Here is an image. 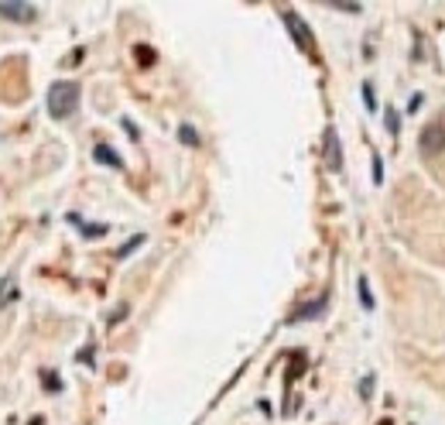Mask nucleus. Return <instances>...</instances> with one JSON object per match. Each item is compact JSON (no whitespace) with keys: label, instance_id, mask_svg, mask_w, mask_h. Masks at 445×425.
Segmentation results:
<instances>
[{"label":"nucleus","instance_id":"nucleus-2","mask_svg":"<svg viewBox=\"0 0 445 425\" xmlns=\"http://www.w3.org/2000/svg\"><path fill=\"white\" fill-rule=\"evenodd\" d=\"M284 28L291 31V38H295V45L305 52V55H315V35H312V28L305 24V17L298 14V10H284Z\"/></svg>","mask_w":445,"mask_h":425},{"label":"nucleus","instance_id":"nucleus-12","mask_svg":"<svg viewBox=\"0 0 445 425\" xmlns=\"http://www.w3.org/2000/svg\"><path fill=\"white\" fill-rule=\"evenodd\" d=\"M360 302H364V309H373V295H370V285H366V278H360Z\"/></svg>","mask_w":445,"mask_h":425},{"label":"nucleus","instance_id":"nucleus-1","mask_svg":"<svg viewBox=\"0 0 445 425\" xmlns=\"http://www.w3.org/2000/svg\"><path fill=\"white\" fill-rule=\"evenodd\" d=\"M79 110V83L76 79H58L48 86V117L52 121H69Z\"/></svg>","mask_w":445,"mask_h":425},{"label":"nucleus","instance_id":"nucleus-15","mask_svg":"<svg viewBox=\"0 0 445 425\" xmlns=\"http://www.w3.org/2000/svg\"><path fill=\"white\" fill-rule=\"evenodd\" d=\"M364 103H366V110H377V103H373V89H370V83H364Z\"/></svg>","mask_w":445,"mask_h":425},{"label":"nucleus","instance_id":"nucleus-10","mask_svg":"<svg viewBox=\"0 0 445 425\" xmlns=\"http://www.w3.org/2000/svg\"><path fill=\"white\" fill-rule=\"evenodd\" d=\"M17 298V288H14V281L10 278H0V309L7 305V302H14Z\"/></svg>","mask_w":445,"mask_h":425},{"label":"nucleus","instance_id":"nucleus-3","mask_svg":"<svg viewBox=\"0 0 445 425\" xmlns=\"http://www.w3.org/2000/svg\"><path fill=\"white\" fill-rule=\"evenodd\" d=\"M418 148H421V155H442L445 151V124H432V128L421 130Z\"/></svg>","mask_w":445,"mask_h":425},{"label":"nucleus","instance_id":"nucleus-8","mask_svg":"<svg viewBox=\"0 0 445 425\" xmlns=\"http://www.w3.org/2000/svg\"><path fill=\"white\" fill-rule=\"evenodd\" d=\"M69 223H76V226H79L86 237H103V233H107V223H96V226H89V223H82V216H76V212L69 216Z\"/></svg>","mask_w":445,"mask_h":425},{"label":"nucleus","instance_id":"nucleus-13","mask_svg":"<svg viewBox=\"0 0 445 425\" xmlns=\"http://www.w3.org/2000/svg\"><path fill=\"white\" fill-rule=\"evenodd\" d=\"M141 244H144V237H141V233H137V237H134V240H130V244H123L120 251H117V257H127V254H130V251H137V247H141Z\"/></svg>","mask_w":445,"mask_h":425},{"label":"nucleus","instance_id":"nucleus-19","mask_svg":"<svg viewBox=\"0 0 445 425\" xmlns=\"http://www.w3.org/2000/svg\"><path fill=\"white\" fill-rule=\"evenodd\" d=\"M137 59H141V62H151V59H155V55H151V52H148V48H137Z\"/></svg>","mask_w":445,"mask_h":425},{"label":"nucleus","instance_id":"nucleus-9","mask_svg":"<svg viewBox=\"0 0 445 425\" xmlns=\"http://www.w3.org/2000/svg\"><path fill=\"white\" fill-rule=\"evenodd\" d=\"M178 141H182V144H189V148H199V144H203L192 124H182V128H178Z\"/></svg>","mask_w":445,"mask_h":425},{"label":"nucleus","instance_id":"nucleus-16","mask_svg":"<svg viewBox=\"0 0 445 425\" xmlns=\"http://www.w3.org/2000/svg\"><path fill=\"white\" fill-rule=\"evenodd\" d=\"M373 182H384V162L373 158Z\"/></svg>","mask_w":445,"mask_h":425},{"label":"nucleus","instance_id":"nucleus-7","mask_svg":"<svg viewBox=\"0 0 445 425\" xmlns=\"http://www.w3.org/2000/svg\"><path fill=\"white\" fill-rule=\"evenodd\" d=\"M93 158H96L100 165H110V169H117V171L123 169V158L110 148V144H96V148H93Z\"/></svg>","mask_w":445,"mask_h":425},{"label":"nucleus","instance_id":"nucleus-14","mask_svg":"<svg viewBox=\"0 0 445 425\" xmlns=\"http://www.w3.org/2000/svg\"><path fill=\"white\" fill-rule=\"evenodd\" d=\"M45 387H48V391H62V381H58L52 371H45Z\"/></svg>","mask_w":445,"mask_h":425},{"label":"nucleus","instance_id":"nucleus-11","mask_svg":"<svg viewBox=\"0 0 445 425\" xmlns=\"http://www.w3.org/2000/svg\"><path fill=\"white\" fill-rule=\"evenodd\" d=\"M384 121H387V130H391V134H398V130H401V117H398V110H394V107H387Z\"/></svg>","mask_w":445,"mask_h":425},{"label":"nucleus","instance_id":"nucleus-6","mask_svg":"<svg viewBox=\"0 0 445 425\" xmlns=\"http://www.w3.org/2000/svg\"><path fill=\"white\" fill-rule=\"evenodd\" d=\"M325 302H329V298L322 295V298H315V302H309V305H298V309L288 316V323H305V319H315V316H322V312H325Z\"/></svg>","mask_w":445,"mask_h":425},{"label":"nucleus","instance_id":"nucleus-5","mask_svg":"<svg viewBox=\"0 0 445 425\" xmlns=\"http://www.w3.org/2000/svg\"><path fill=\"white\" fill-rule=\"evenodd\" d=\"M325 169L329 171L343 169V148H339V134H336V128H325Z\"/></svg>","mask_w":445,"mask_h":425},{"label":"nucleus","instance_id":"nucleus-4","mask_svg":"<svg viewBox=\"0 0 445 425\" xmlns=\"http://www.w3.org/2000/svg\"><path fill=\"white\" fill-rule=\"evenodd\" d=\"M0 14L7 17V21H17V24H28V21H35L38 17V10H35V3H17V0H0Z\"/></svg>","mask_w":445,"mask_h":425},{"label":"nucleus","instance_id":"nucleus-18","mask_svg":"<svg viewBox=\"0 0 445 425\" xmlns=\"http://www.w3.org/2000/svg\"><path fill=\"white\" fill-rule=\"evenodd\" d=\"M370 387H373V378H364V381H360V394H370Z\"/></svg>","mask_w":445,"mask_h":425},{"label":"nucleus","instance_id":"nucleus-17","mask_svg":"<svg viewBox=\"0 0 445 425\" xmlns=\"http://www.w3.org/2000/svg\"><path fill=\"white\" fill-rule=\"evenodd\" d=\"M336 10H346V14H360V3H332Z\"/></svg>","mask_w":445,"mask_h":425}]
</instances>
